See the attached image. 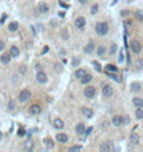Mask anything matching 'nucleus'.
<instances>
[{"label":"nucleus","instance_id":"nucleus-26","mask_svg":"<svg viewBox=\"0 0 143 152\" xmlns=\"http://www.w3.org/2000/svg\"><path fill=\"white\" fill-rule=\"evenodd\" d=\"M18 28H20V25H18V22H15V21L10 22V25H9V31L10 32H17Z\"/></svg>","mask_w":143,"mask_h":152},{"label":"nucleus","instance_id":"nucleus-49","mask_svg":"<svg viewBox=\"0 0 143 152\" xmlns=\"http://www.w3.org/2000/svg\"><path fill=\"white\" fill-rule=\"evenodd\" d=\"M1 138H3V133L0 131V140H1Z\"/></svg>","mask_w":143,"mask_h":152},{"label":"nucleus","instance_id":"nucleus-34","mask_svg":"<svg viewBox=\"0 0 143 152\" xmlns=\"http://www.w3.org/2000/svg\"><path fill=\"white\" fill-rule=\"evenodd\" d=\"M135 17H136L139 21H143V12L142 11H136V12H135Z\"/></svg>","mask_w":143,"mask_h":152},{"label":"nucleus","instance_id":"nucleus-7","mask_svg":"<svg viewBox=\"0 0 143 152\" xmlns=\"http://www.w3.org/2000/svg\"><path fill=\"white\" fill-rule=\"evenodd\" d=\"M129 47H131L132 53H135V54H139V53L142 51V46H140V42H139V40H132L131 44H129Z\"/></svg>","mask_w":143,"mask_h":152},{"label":"nucleus","instance_id":"nucleus-36","mask_svg":"<svg viewBox=\"0 0 143 152\" xmlns=\"http://www.w3.org/2000/svg\"><path fill=\"white\" fill-rule=\"evenodd\" d=\"M18 71H20V73H21V75H25V73H26V66H25V65H20Z\"/></svg>","mask_w":143,"mask_h":152},{"label":"nucleus","instance_id":"nucleus-47","mask_svg":"<svg viewBox=\"0 0 143 152\" xmlns=\"http://www.w3.org/2000/svg\"><path fill=\"white\" fill-rule=\"evenodd\" d=\"M54 69H56V71H61V66H60V65H56Z\"/></svg>","mask_w":143,"mask_h":152},{"label":"nucleus","instance_id":"nucleus-44","mask_svg":"<svg viewBox=\"0 0 143 152\" xmlns=\"http://www.w3.org/2000/svg\"><path fill=\"white\" fill-rule=\"evenodd\" d=\"M88 1L89 0H78V3H79V4H86Z\"/></svg>","mask_w":143,"mask_h":152},{"label":"nucleus","instance_id":"nucleus-20","mask_svg":"<svg viewBox=\"0 0 143 152\" xmlns=\"http://www.w3.org/2000/svg\"><path fill=\"white\" fill-rule=\"evenodd\" d=\"M9 53H10V55L13 57V58H17V57L20 55V48H18L17 46H11Z\"/></svg>","mask_w":143,"mask_h":152},{"label":"nucleus","instance_id":"nucleus-25","mask_svg":"<svg viewBox=\"0 0 143 152\" xmlns=\"http://www.w3.org/2000/svg\"><path fill=\"white\" fill-rule=\"evenodd\" d=\"M140 90H142L140 83H138V82H133L132 85H131V91H132V93H139Z\"/></svg>","mask_w":143,"mask_h":152},{"label":"nucleus","instance_id":"nucleus-27","mask_svg":"<svg viewBox=\"0 0 143 152\" xmlns=\"http://www.w3.org/2000/svg\"><path fill=\"white\" fill-rule=\"evenodd\" d=\"M96 54H97V57H103V55L106 54V46H99L97 48H96Z\"/></svg>","mask_w":143,"mask_h":152},{"label":"nucleus","instance_id":"nucleus-45","mask_svg":"<svg viewBox=\"0 0 143 152\" xmlns=\"http://www.w3.org/2000/svg\"><path fill=\"white\" fill-rule=\"evenodd\" d=\"M35 69H36V71H42V66H40V64H36Z\"/></svg>","mask_w":143,"mask_h":152},{"label":"nucleus","instance_id":"nucleus-9","mask_svg":"<svg viewBox=\"0 0 143 152\" xmlns=\"http://www.w3.org/2000/svg\"><path fill=\"white\" fill-rule=\"evenodd\" d=\"M28 112H29L32 116H35V115H39V113L42 112V107H40L39 104H32V105L28 108Z\"/></svg>","mask_w":143,"mask_h":152},{"label":"nucleus","instance_id":"nucleus-39","mask_svg":"<svg viewBox=\"0 0 143 152\" xmlns=\"http://www.w3.org/2000/svg\"><path fill=\"white\" fill-rule=\"evenodd\" d=\"M122 119H124V124H128L131 119H129V116H122Z\"/></svg>","mask_w":143,"mask_h":152},{"label":"nucleus","instance_id":"nucleus-22","mask_svg":"<svg viewBox=\"0 0 143 152\" xmlns=\"http://www.w3.org/2000/svg\"><path fill=\"white\" fill-rule=\"evenodd\" d=\"M33 148H35V142L32 140H26V141L24 142V149H26V151H32Z\"/></svg>","mask_w":143,"mask_h":152},{"label":"nucleus","instance_id":"nucleus-40","mask_svg":"<svg viewBox=\"0 0 143 152\" xmlns=\"http://www.w3.org/2000/svg\"><path fill=\"white\" fill-rule=\"evenodd\" d=\"M4 47H6V43H4L3 40H0V53L4 50Z\"/></svg>","mask_w":143,"mask_h":152},{"label":"nucleus","instance_id":"nucleus-11","mask_svg":"<svg viewBox=\"0 0 143 152\" xmlns=\"http://www.w3.org/2000/svg\"><path fill=\"white\" fill-rule=\"evenodd\" d=\"M11 57L10 53H1V55H0V62L3 64V65H9L11 61Z\"/></svg>","mask_w":143,"mask_h":152},{"label":"nucleus","instance_id":"nucleus-48","mask_svg":"<svg viewBox=\"0 0 143 152\" xmlns=\"http://www.w3.org/2000/svg\"><path fill=\"white\" fill-rule=\"evenodd\" d=\"M138 64H139V68H143V61H139Z\"/></svg>","mask_w":143,"mask_h":152},{"label":"nucleus","instance_id":"nucleus-18","mask_svg":"<svg viewBox=\"0 0 143 152\" xmlns=\"http://www.w3.org/2000/svg\"><path fill=\"white\" fill-rule=\"evenodd\" d=\"M92 79H93V76H92V73H86V75L83 76L82 79H79V82L82 83V85H89L90 82H92Z\"/></svg>","mask_w":143,"mask_h":152},{"label":"nucleus","instance_id":"nucleus-3","mask_svg":"<svg viewBox=\"0 0 143 152\" xmlns=\"http://www.w3.org/2000/svg\"><path fill=\"white\" fill-rule=\"evenodd\" d=\"M31 98H32V93H31L28 88H24L21 93H20V96H18L20 102H28Z\"/></svg>","mask_w":143,"mask_h":152},{"label":"nucleus","instance_id":"nucleus-16","mask_svg":"<svg viewBox=\"0 0 143 152\" xmlns=\"http://www.w3.org/2000/svg\"><path fill=\"white\" fill-rule=\"evenodd\" d=\"M139 140H140L139 134H136L135 131H133V133H131V136H129V141H131V144H133V145H138V144H139Z\"/></svg>","mask_w":143,"mask_h":152},{"label":"nucleus","instance_id":"nucleus-41","mask_svg":"<svg viewBox=\"0 0 143 152\" xmlns=\"http://www.w3.org/2000/svg\"><path fill=\"white\" fill-rule=\"evenodd\" d=\"M92 130H93V127H92V126H90V127H86V130H85V134H86V136H89V134L92 133Z\"/></svg>","mask_w":143,"mask_h":152},{"label":"nucleus","instance_id":"nucleus-4","mask_svg":"<svg viewBox=\"0 0 143 152\" xmlns=\"http://www.w3.org/2000/svg\"><path fill=\"white\" fill-rule=\"evenodd\" d=\"M101 94H103V97H106V98L113 97V94H114V88H113V86L106 83V85L103 86V88H101Z\"/></svg>","mask_w":143,"mask_h":152},{"label":"nucleus","instance_id":"nucleus-10","mask_svg":"<svg viewBox=\"0 0 143 152\" xmlns=\"http://www.w3.org/2000/svg\"><path fill=\"white\" fill-rule=\"evenodd\" d=\"M56 141L60 144H67L68 142V134L66 133H57L56 134Z\"/></svg>","mask_w":143,"mask_h":152},{"label":"nucleus","instance_id":"nucleus-17","mask_svg":"<svg viewBox=\"0 0 143 152\" xmlns=\"http://www.w3.org/2000/svg\"><path fill=\"white\" fill-rule=\"evenodd\" d=\"M132 104L135 105V108H143V98L140 97H133Z\"/></svg>","mask_w":143,"mask_h":152},{"label":"nucleus","instance_id":"nucleus-46","mask_svg":"<svg viewBox=\"0 0 143 152\" xmlns=\"http://www.w3.org/2000/svg\"><path fill=\"white\" fill-rule=\"evenodd\" d=\"M6 17H7V15H6V14H4V15H3V17H1V20H0V25H1V24H3V22H4V20H6Z\"/></svg>","mask_w":143,"mask_h":152},{"label":"nucleus","instance_id":"nucleus-6","mask_svg":"<svg viewBox=\"0 0 143 152\" xmlns=\"http://www.w3.org/2000/svg\"><path fill=\"white\" fill-rule=\"evenodd\" d=\"M85 26H86L85 17H77V20H75V28H77L78 31H83Z\"/></svg>","mask_w":143,"mask_h":152},{"label":"nucleus","instance_id":"nucleus-42","mask_svg":"<svg viewBox=\"0 0 143 152\" xmlns=\"http://www.w3.org/2000/svg\"><path fill=\"white\" fill-rule=\"evenodd\" d=\"M92 64H93V65L96 66V69H97V71H101V69H100V66H99V64H97V62H96V61H93V62H92Z\"/></svg>","mask_w":143,"mask_h":152},{"label":"nucleus","instance_id":"nucleus-23","mask_svg":"<svg viewBox=\"0 0 143 152\" xmlns=\"http://www.w3.org/2000/svg\"><path fill=\"white\" fill-rule=\"evenodd\" d=\"M86 73H88V71H86V69L79 68V69H77V71H75V77H77V79H82V77L86 75Z\"/></svg>","mask_w":143,"mask_h":152},{"label":"nucleus","instance_id":"nucleus-38","mask_svg":"<svg viewBox=\"0 0 143 152\" xmlns=\"http://www.w3.org/2000/svg\"><path fill=\"white\" fill-rule=\"evenodd\" d=\"M81 149H82L81 145H72V147H70V151H81Z\"/></svg>","mask_w":143,"mask_h":152},{"label":"nucleus","instance_id":"nucleus-21","mask_svg":"<svg viewBox=\"0 0 143 152\" xmlns=\"http://www.w3.org/2000/svg\"><path fill=\"white\" fill-rule=\"evenodd\" d=\"M43 145L47 148V149H53L56 144H54V141H53L52 138H44V140H43Z\"/></svg>","mask_w":143,"mask_h":152},{"label":"nucleus","instance_id":"nucleus-35","mask_svg":"<svg viewBox=\"0 0 143 152\" xmlns=\"http://www.w3.org/2000/svg\"><path fill=\"white\" fill-rule=\"evenodd\" d=\"M61 36H63V39H68V37H70V33H68V31H67V29H63V31H61Z\"/></svg>","mask_w":143,"mask_h":152},{"label":"nucleus","instance_id":"nucleus-33","mask_svg":"<svg viewBox=\"0 0 143 152\" xmlns=\"http://www.w3.org/2000/svg\"><path fill=\"white\" fill-rule=\"evenodd\" d=\"M97 11H99V6H97V4H93L92 9H90V14H96Z\"/></svg>","mask_w":143,"mask_h":152},{"label":"nucleus","instance_id":"nucleus-31","mask_svg":"<svg viewBox=\"0 0 143 152\" xmlns=\"http://www.w3.org/2000/svg\"><path fill=\"white\" fill-rule=\"evenodd\" d=\"M117 50H118V47H117V44L114 43V44H111V47H110V54H115L117 53Z\"/></svg>","mask_w":143,"mask_h":152},{"label":"nucleus","instance_id":"nucleus-12","mask_svg":"<svg viewBox=\"0 0 143 152\" xmlns=\"http://www.w3.org/2000/svg\"><path fill=\"white\" fill-rule=\"evenodd\" d=\"M111 123H113V126H115V127H120V126H122V124H124V119H122V116L115 115V116H113Z\"/></svg>","mask_w":143,"mask_h":152},{"label":"nucleus","instance_id":"nucleus-1","mask_svg":"<svg viewBox=\"0 0 143 152\" xmlns=\"http://www.w3.org/2000/svg\"><path fill=\"white\" fill-rule=\"evenodd\" d=\"M95 31H96V33L99 35V36H106L107 33H109V24L106 21H100L96 24V26H95Z\"/></svg>","mask_w":143,"mask_h":152},{"label":"nucleus","instance_id":"nucleus-28","mask_svg":"<svg viewBox=\"0 0 143 152\" xmlns=\"http://www.w3.org/2000/svg\"><path fill=\"white\" fill-rule=\"evenodd\" d=\"M135 116H136V119L143 120V108H136V111H135Z\"/></svg>","mask_w":143,"mask_h":152},{"label":"nucleus","instance_id":"nucleus-2","mask_svg":"<svg viewBox=\"0 0 143 152\" xmlns=\"http://www.w3.org/2000/svg\"><path fill=\"white\" fill-rule=\"evenodd\" d=\"M96 93H97V90H96L95 86H86L85 90H83V96L88 100H92V98L96 97Z\"/></svg>","mask_w":143,"mask_h":152},{"label":"nucleus","instance_id":"nucleus-37","mask_svg":"<svg viewBox=\"0 0 143 152\" xmlns=\"http://www.w3.org/2000/svg\"><path fill=\"white\" fill-rule=\"evenodd\" d=\"M9 109H10V111H14V109H15V102H14L13 100L9 101Z\"/></svg>","mask_w":143,"mask_h":152},{"label":"nucleus","instance_id":"nucleus-19","mask_svg":"<svg viewBox=\"0 0 143 152\" xmlns=\"http://www.w3.org/2000/svg\"><path fill=\"white\" fill-rule=\"evenodd\" d=\"M38 9H39V12H40V14H47V12L50 11V7H49V4H46V3H40Z\"/></svg>","mask_w":143,"mask_h":152},{"label":"nucleus","instance_id":"nucleus-8","mask_svg":"<svg viewBox=\"0 0 143 152\" xmlns=\"http://www.w3.org/2000/svg\"><path fill=\"white\" fill-rule=\"evenodd\" d=\"M36 80H38V83L44 85V83H47L49 77H47V75H46V72H43V71H38V72H36Z\"/></svg>","mask_w":143,"mask_h":152},{"label":"nucleus","instance_id":"nucleus-43","mask_svg":"<svg viewBox=\"0 0 143 152\" xmlns=\"http://www.w3.org/2000/svg\"><path fill=\"white\" fill-rule=\"evenodd\" d=\"M121 54H120V62H122L124 61V51H120Z\"/></svg>","mask_w":143,"mask_h":152},{"label":"nucleus","instance_id":"nucleus-30","mask_svg":"<svg viewBox=\"0 0 143 152\" xmlns=\"http://www.w3.org/2000/svg\"><path fill=\"white\" fill-rule=\"evenodd\" d=\"M106 69H107L109 72H117V71H118V69H117V66H115V65H110V64L106 66Z\"/></svg>","mask_w":143,"mask_h":152},{"label":"nucleus","instance_id":"nucleus-13","mask_svg":"<svg viewBox=\"0 0 143 152\" xmlns=\"http://www.w3.org/2000/svg\"><path fill=\"white\" fill-rule=\"evenodd\" d=\"M53 127H54L56 130H63V129H64V122H63V119L56 118V119L53 120Z\"/></svg>","mask_w":143,"mask_h":152},{"label":"nucleus","instance_id":"nucleus-24","mask_svg":"<svg viewBox=\"0 0 143 152\" xmlns=\"http://www.w3.org/2000/svg\"><path fill=\"white\" fill-rule=\"evenodd\" d=\"M85 130H86V127H85L83 123H78L77 127H75V131H77V134H79V136L85 134Z\"/></svg>","mask_w":143,"mask_h":152},{"label":"nucleus","instance_id":"nucleus-15","mask_svg":"<svg viewBox=\"0 0 143 152\" xmlns=\"http://www.w3.org/2000/svg\"><path fill=\"white\" fill-rule=\"evenodd\" d=\"M111 149H113V142H110V141H106L100 145V151L101 152H109V151H111Z\"/></svg>","mask_w":143,"mask_h":152},{"label":"nucleus","instance_id":"nucleus-32","mask_svg":"<svg viewBox=\"0 0 143 152\" xmlns=\"http://www.w3.org/2000/svg\"><path fill=\"white\" fill-rule=\"evenodd\" d=\"M79 64H81V58H78V57L72 58V66H78Z\"/></svg>","mask_w":143,"mask_h":152},{"label":"nucleus","instance_id":"nucleus-14","mask_svg":"<svg viewBox=\"0 0 143 152\" xmlns=\"http://www.w3.org/2000/svg\"><path fill=\"white\" fill-rule=\"evenodd\" d=\"M81 111H82L83 116H85V118H88V119H90V118L93 116V109L89 108V107H82V108H81Z\"/></svg>","mask_w":143,"mask_h":152},{"label":"nucleus","instance_id":"nucleus-5","mask_svg":"<svg viewBox=\"0 0 143 152\" xmlns=\"http://www.w3.org/2000/svg\"><path fill=\"white\" fill-rule=\"evenodd\" d=\"M95 50H96V43H95V40H89L88 44L83 47V53H85V54H93Z\"/></svg>","mask_w":143,"mask_h":152},{"label":"nucleus","instance_id":"nucleus-29","mask_svg":"<svg viewBox=\"0 0 143 152\" xmlns=\"http://www.w3.org/2000/svg\"><path fill=\"white\" fill-rule=\"evenodd\" d=\"M107 75H109V77L114 79L115 82H121V77H120V76H117V73H115V72H114V73H113V72H109Z\"/></svg>","mask_w":143,"mask_h":152}]
</instances>
